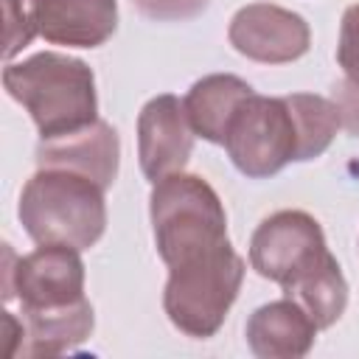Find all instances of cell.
Masks as SVG:
<instances>
[{
  "label": "cell",
  "mask_w": 359,
  "mask_h": 359,
  "mask_svg": "<svg viewBox=\"0 0 359 359\" xmlns=\"http://www.w3.org/2000/svg\"><path fill=\"white\" fill-rule=\"evenodd\" d=\"M17 216L31 241L81 252L107 230L104 188L73 171L36 168L20 194Z\"/></svg>",
  "instance_id": "7a4b0ae2"
},
{
  "label": "cell",
  "mask_w": 359,
  "mask_h": 359,
  "mask_svg": "<svg viewBox=\"0 0 359 359\" xmlns=\"http://www.w3.org/2000/svg\"><path fill=\"white\" fill-rule=\"evenodd\" d=\"M118 163H121L118 132L101 118L56 137H39L36 146V168L73 171L93 180L104 191L115 182Z\"/></svg>",
  "instance_id": "30bf717a"
},
{
  "label": "cell",
  "mask_w": 359,
  "mask_h": 359,
  "mask_svg": "<svg viewBox=\"0 0 359 359\" xmlns=\"http://www.w3.org/2000/svg\"><path fill=\"white\" fill-rule=\"evenodd\" d=\"M252 93L255 90L233 73H210V76L194 81V87L182 98L191 129L202 140L224 146L233 115Z\"/></svg>",
  "instance_id": "4fadbf2b"
},
{
  "label": "cell",
  "mask_w": 359,
  "mask_h": 359,
  "mask_svg": "<svg viewBox=\"0 0 359 359\" xmlns=\"http://www.w3.org/2000/svg\"><path fill=\"white\" fill-rule=\"evenodd\" d=\"M230 45L261 65H283L300 59L311 45L309 22L275 3H250L238 8L227 28Z\"/></svg>",
  "instance_id": "ba28073f"
},
{
  "label": "cell",
  "mask_w": 359,
  "mask_h": 359,
  "mask_svg": "<svg viewBox=\"0 0 359 359\" xmlns=\"http://www.w3.org/2000/svg\"><path fill=\"white\" fill-rule=\"evenodd\" d=\"M210 0H132V6L154 22H182L194 20L208 8Z\"/></svg>",
  "instance_id": "d6986e66"
},
{
  "label": "cell",
  "mask_w": 359,
  "mask_h": 359,
  "mask_svg": "<svg viewBox=\"0 0 359 359\" xmlns=\"http://www.w3.org/2000/svg\"><path fill=\"white\" fill-rule=\"evenodd\" d=\"M154 244L168 269L227 241V213L219 194L196 174H168L149 196Z\"/></svg>",
  "instance_id": "3957f363"
},
{
  "label": "cell",
  "mask_w": 359,
  "mask_h": 359,
  "mask_svg": "<svg viewBox=\"0 0 359 359\" xmlns=\"http://www.w3.org/2000/svg\"><path fill=\"white\" fill-rule=\"evenodd\" d=\"M247 345L258 359H303L317 337L314 320L289 297L258 306L244 328Z\"/></svg>",
  "instance_id": "8fae6325"
},
{
  "label": "cell",
  "mask_w": 359,
  "mask_h": 359,
  "mask_svg": "<svg viewBox=\"0 0 359 359\" xmlns=\"http://www.w3.org/2000/svg\"><path fill=\"white\" fill-rule=\"evenodd\" d=\"M337 62L348 81L359 84V3L348 6L339 22V45H337Z\"/></svg>",
  "instance_id": "ac0fdd59"
},
{
  "label": "cell",
  "mask_w": 359,
  "mask_h": 359,
  "mask_svg": "<svg viewBox=\"0 0 359 359\" xmlns=\"http://www.w3.org/2000/svg\"><path fill=\"white\" fill-rule=\"evenodd\" d=\"M283 98L289 104V112L297 129V160L306 163V160L320 157L331 146L339 129V115H337L334 101L314 95V93H292Z\"/></svg>",
  "instance_id": "2e32d148"
},
{
  "label": "cell",
  "mask_w": 359,
  "mask_h": 359,
  "mask_svg": "<svg viewBox=\"0 0 359 359\" xmlns=\"http://www.w3.org/2000/svg\"><path fill=\"white\" fill-rule=\"evenodd\" d=\"M25 337L17 356H59L90 339L95 328V314L87 297L56 306V309H28L22 311Z\"/></svg>",
  "instance_id": "5bb4252c"
},
{
  "label": "cell",
  "mask_w": 359,
  "mask_h": 359,
  "mask_svg": "<svg viewBox=\"0 0 359 359\" xmlns=\"http://www.w3.org/2000/svg\"><path fill=\"white\" fill-rule=\"evenodd\" d=\"M325 250V236L314 216L306 210H278L255 227L250 238V264L261 278L283 286Z\"/></svg>",
  "instance_id": "52a82bcc"
},
{
  "label": "cell",
  "mask_w": 359,
  "mask_h": 359,
  "mask_svg": "<svg viewBox=\"0 0 359 359\" xmlns=\"http://www.w3.org/2000/svg\"><path fill=\"white\" fill-rule=\"evenodd\" d=\"M20 300L28 309L70 306L84 297V264L79 250L59 244H39L34 252L17 258L3 244V300Z\"/></svg>",
  "instance_id": "8992f818"
},
{
  "label": "cell",
  "mask_w": 359,
  "mask_h": 359,
  "mask_svg": "<svg viewBox=\"0 0 359 359\" xmlns=\"http://www.w3.org/2000/svg\"><path fill=\"white\" fill-rule=\"evenodd\" d=\"M42 0H3L6 17V59L11 62L39 34Z\"/></svg>",
  "instance_id": "e0dca14e"
},
{
  "label": "cell",
  "mask_w": 359,
  "mask_h": 359,
  "mask_svg": "<svg viewBox=\"0 0 359 359\" xmlns=\"http://www.w3.org/2000/svg\"><path fill=\"white\" fill-rule=\"evenodd\" d=\"M3 87L28 109L39 137H56L98 118L95 76L87 62L67 53L42 50L25 62H8Z\"/></svg>",
  "instance_id": "6da1fadb"
},
{
  "label": "cell",
  "mask_w": 359,
  "mask_h": 359,
  "mask_svg": "<svg viewBox=\"0 0 359 359\" xmlns=\"http://www.w3.org/2000/svg\"><path fill=\"white\" fill-rule=\"evenodd\" d=\"M194 135L196 132L191 129L185 107L177 95L163 93L146 101L137 115V157L140 171L151 185L188 165Z\"/></svg>",
  "instance_id": "9c48e42d"
},
{
  "label": "cell",
  "mask_w": 359,
  "mask_h": 359,
  "mask_svg": "<svg viewBox=\"0 0 359 359\" xmlns=\"http://www.w3.org/2000/svg\"><path fill=\"white\" fill-rule=\"evenodd\" d=\"M280 289L283 297L294 300L314 320L317 328H331L348 306V280L328 250Z\"/></svg>",
  "instance_id": "9a60e30c"
},
{
  "label": "cell",
  "mask_w": 359,
  "mask_h": 359,
  "mask_svg": "<svg viewBox=\"0 0 359 359\" xmlns=\"http://www.w3.org/2000/svg\"><path fill=\"white\" fill-rule=\"evenodd\" d=\"M118 28V0H42L39 34L53 45L98 48Z\"/></svg>",
  "instance_id": "7c38bea8"
},
{
  "label": "cell",
  "mask_w": 359,
  "mask_h": 359,
  "mask_svg": "<svg viewBox=\"0 0 359 359\" xmlns=\"http://www.w3.org/2000/svg\"><path fill=\"white\" fill-rule=\"evenodd\" d=\"M241 280L244 258L230 247V241H224L216 250L171 269L163 292V309L174 328L194 339H208L222 328L238 297Z\"/></svg>",
  "instance_id": "277c9868"
},
{
  "label": "cell",
  "mask_w": 359,
  "mask_h": 359,
  "mask_svg": "<svg viewBox=\"0 0 359 359\" xmlns=\"http://www.w3.org/2000/svg\"><path fill=\"white\" fill-rule=\"evenodd\" d=\"M224 149L233 165L250 180L272 177L297 160V129L286 98L252 93L233 115Z\"/></svg>",
  "instance_id": "5b68a950"
},
{
  "label": "cell",
  "mask_w": 359,
  "mask_h": 359,
  "mask_svg": "<svg viewBox=\"0 0 359 359\" xmlns=\"http://www.w3.org/2000/svg\"><path fill=\"white\" fill-rule=\"evenodd\" d=\"M334 107H337V115H339V126L351 135V137H359V84L342 79L337 87H334Z\"/></svg>",
  "instance_id": "ffe728a7"
}]
</instances>
